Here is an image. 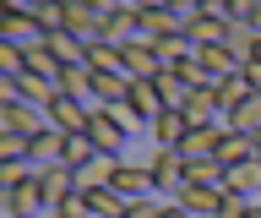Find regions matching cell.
Segmentation results:
<instances>
[{
  "instance_id": "15",
  "label": "cell",
  "mask_w": 261,
  "mask_h": 218,
  "mask_svg": "<svg viewBox=\"0 0 261 218\" xmlns=\"http://www.w3.org/2000/svg\"><path fill=\"white\" fill-rule=\"evenodd\" d=\"M218 136H223V126H207V131H185V142H179V158H185V164L218 158Z\"/></svg>"
},
{
  "instance_id": "27",
  "label": "cell",
  "mask_w": 261,
  "mask_h": 218,
  "mask_svg": "<svg viewBox=\"0 0 261 218\" xmlns=\"http://www.w3.org/2000/svg\"><path fill=\"white\" fill-rule=\"evenodd\" d=\"M158 207H163L158 197H142V202H130V207H125V218H158Z\"/></svg>"
},
{
  "instance_id": "24",
  "label": "cell",
  "mask_w": 261,
  "mask_h": 218,
  "mask_svg": "<svg viewBox=\"0 0 261 218\" xmlns=\"http://www.w3.org/2000/svg\"><path fill=\"white\" fill-rule=\"evenodd\" d=\"M28 153H33V142H28V136H6V131H0V164L33 169V164H28Z\"/></svg>"
},
{
  "instance_id": "8",
  "label": "cell",
  "mask_w": 261,
  "mask_h": 218,
  "mask_svg": "<svg viewBox=\"0 0 261 218\" xmlns=\"http://www.w3.org/2000/svg\"><path fill=\"white\" fill-rule=\"evenodd\" d=\"M87 120H93V104L87 99H71V93H60V99L49 104V126H55V131H87Z\"/></svg>"
},
{
  "instance_id": "3",
  "label": "cell",
  "mask_w": 261,
  "mask_h": 218,
  "mask_svg": "<svg viewBox=\"0 0 261 218\" xmlns=\"http://www.w3.org/2000/svg\"><path fill=\"white\" fill-rule=\"evenodd\" d=\"M103 17H109V6H93V0H65V33L82 38V44H103Z\"/></svg>"
},
{
  "instance_id": "16",
  "label": "cell",
  "mask_w": 261,
  "mask_h": 218,
  "mask_svg": "<svg viewBox=\"0 0 261 218\" xmlns=\"http://www.w3.org/2000/svg\"><path fill=\"white\" fill-rule=\"evenodd\" d=\"M60 153H65V131H55V126H49L44 136H33L28 164H33V169H55V164H60Z\"/></svg>"
},
{
  "instance_id": "33",
  "label": "cell",
  "mask_w": 261,
  "mask_h": 218,
  "mask_svg": "<svg viewBox=\"0 0 261 218\" xmlns=\"http://www.w3.org/2000/svg\"><path fill=\"white\" fill-rule=\"evenodd\" d=\"M49 218H60V213H49Z\"/></svg>"
},
{
  "instance_id": "19",
  "label": "cell",
  "mask_w": 261,
  "mask_h": 218,
  "mask_svg": "<svg viewBox=\"0 0 261 218\" xmlns=\"http://www.w3.org/2000/svg\"><path fill=\"white\" fill-rule=\"evenodd\" d=\"M93 158H98V148H93V136H87V131H71V136H65V153H60L65 169H76V175H82Z\"/></svg>"
},
{
  "instance_id": "17",
  "label": "cell",
  "mask_w": 261,
  "mask_h": 218,
  "mask_svg": "<svg viewBox=\"0 0 261 218\" xmlns=\"http://www.w3.org/2000/svg\"><path fill=\"white\" fill-rule=\"evenodd\" d=\"M228 191H234V197H245V202H261V158H250V164H240V169H228Z\"/></svg>"
},
{
  "instance_id": "20",
  "label": "cell",
  "mask_w": 261,
  "mask_h": 218,
  "mask_svg": "<svg viewBox=\"0 0 261 218\" xmlns=\"http://www.w3.org/2000/svg\"><path fill=\"white\" fill-rule=\"evenodd\" d=\"M228 191H196V185H185V197H179V207L191 218H218V207H223Z\"/></svg>"
},
{
  "instance_id": "29",
  "label": "cell",
  "mask_w": 261,
  "mask_h": 218,
  "mask_svg": "<svg viewBox=\"0 0 261 218\" xmlns=\"http://www.w3.org/2000/svg\"><path fill=\"white\" fill-rule=\"evenodd\" d=\"M245 82H250V87L261 93V60H256V66H245Z\"/></svg>"
},
{
  "instance_id": "32",
  "label": "cell",
  "mask_w": 261,
  "mask_h": 218,
  "mask_svg": "<svg viewBox=\"0 0 261 218\" xmlns=\"http://www.w3.org/2000/svg\"><path fill=\"white\" fill-rule=\"evenodd\" d=\"M256 158H261V136H256Z\"/></svg>"
},
{
  "instance_id": "25",
  "label": "cell",
  "mask_w": 261,
  "mask_h": 218,
  "mask_svg": "<svg viewBox=\"0 0 261 218\" xmlns=\"http://www.w3.org/2000/svg\"><path fill=\"white\" fill-rule=\"evenodd\" d=\"M28 71H33V77H44V82H60V66H55V55L44 50V38L28 50Z\"/></svg>"
},
{
  "instance_id": "11",
  "label": "cell",
  "mask_w": 261,
  "mask_h": 218,
  "mask_svg": "<svg viewBox=\"0 0 261 218\" xmlns=\"http://www.w3.org/2000/svg\"><path fill=\"white\" fill-rule=\"evenodd\" d=\"M114 191H120L125 202L152 197V169H147V164H136V158H120V169H114Z\"/></svg>"
},
{
  "instance_id": "12",
  "label": "cell",
  "mask_w": 261,
  "mask_h": 218,
  "mask_svg": "<svg viewBox=\"0 0 261 218\" xmlns=\"http://www.w3.org/2000/svg\"><path fill=\"white\" fill-rule=\"evenodd\" d=\"M185 131H191V120L179 115V109H163L152 126H147V136H152V148H174L179 153V142H185Z\"/></svg>"
},
{
  "instance_id": "13",
  "label": "cell",
  "mask_w": 261,
  "mask_h": 218,
  "mask_svg": "<svg viewBox=\"0 0 261 218\" xmlns=\"http://www.w3.org/2000/svg\"><path fill=\"white\" fill-rule=\"evenodd\" d=\"M60 99V82H44V77H16V104H33V109H44L49 115V104Z\"/></svg>"
},
{
  "instance_id": "18",
  "label": "cell",
  "mask_w": 261,
  "mask_h": 218,
  "mask_svg": "<svg viewBox=\"0 0 261 218\" xmlns=\"http://www.w3.org/2000/svg\"><path fill=\"white\" fill-rule=\"evenodd\" d=\"M87 66L98 77H125V50H114V44H87Z\"/></svg>"
},
{
  "instance_id": "14",
  "label": "cell",
  "mask_w": 261,
  "mask_h": 218,
  "mask_svg": "<svg viewBox=\"0 0 261 218\" xmlns=\"http://www.w3.org/2000/svg\"><path fill=\"white\" fill-rule=\"evenodd\" d=\"M256 158V136H240V131H223L218 136V164L223 169H240Z\"/></svg>"
},
{
  "instance_id": "7",
  "label": "cell",
  "mask_w": 261,
  "mask_h": 218,
  "mask_svg": "<svg viewBox=\"0 0 261 218\" xmlns=\"http://www.w3.org/2000/svg\"><path fill=\"white\" fill-rule=\"evenodd\" d=\"M0 38L16 44V50H33L38 44V17H33V6H6V17H0Z\"/></svg>"
},
{
  "instance_id": "30",
  "label": "cell",
  "mask_w": 261,
  "mask_h": 218,
  "mask_svg": "<svg viewBox=\"0 0 261 218\" xmlns=\"http://www.w3.org/2000/svg\"><path fill=\"white\" fill-rule=\"evenodd\" d=\"M245 218H261V202H250V213H245Z\"/></svg>"
},
{
  "instance_id": "23",
  "label": "cell",
  "mask_w": 261,
  "mask_h": 218,
  "mask_svg": "<svg viewBox=\"0 0 261 218\" xmlns=\"http://www.w3.org/2000/svg\"><path fill=\"white\" fill-rule=\"evenodd\" d=\"M87 202H93V218H125V207H130V202L120 197L114 185H103V191H93Z\"/></svg>"
},
{
  "instance_id": "2",
  "label": "cell",
  "mask_w": 261,
  "mask_h": 218,
  "mask_svg": "<svg viewBox=\"0 0 261 218\" xmlns=\"http://www.w3.org/2000/svg\"><path fill=\"white\" fill-rule=\"evenodd\" d=\"M147 169H152V191H158L163 202H179V197H185V158H179L174 148H152Z\"/></svg>"
},
{
  "instance_id": "10",
  "label": "cell",
  "mask_w": 261,
  "mask_h": 218,
  "mask_svg": "<svg viewBox=\"0 0 261 218\" xmlns=\"http://www.w3.org/2000/svg\"><path fill=\"white\" fill-rule=\"evenodd\" d=\"M33 175H38V185H44V202H49V213H55V207H65V202L76 197V169L55 164V169H33Z\"/></svg>"
},
{
  "instance_id": "26",
  "label": "cell",
  "mask_w": 261,
  "mask_h": 218,
  "mask_svg": "<svg viewBox=\"0 0 261 218\" xmlns=\"http://www.w3.org/2000/svg\"><path fill=\"white\" fill-rule=\"evenodd\" d=\"M55 213H60V218H93V202H87V197L76 191V197L65 202V207H55Z\"/></svg>"
},
{
  "instance_id": "31",
  "label": "cell",
  "mask_w": 261,
  "mask_h": 218,
  "mask_svg": "<svg viewBox=\"0 0 261 218\" xmlns=\"http://www.w3.org/2000/svg\"><path fill=\"white\" fill-rule=\"evenodd\" d=\"M250 28H256V33H261V6H256V22H250Z\"/></svg>"
},
{
  "instance_id": "5",
  "label": "cell",
  "mask_w": 261,
  "mask_h": 218,
  "mask_svg": "<svg viewBox=\"0 0 261 218\" xmlns=\"http://www.w3.org/2000/svg\"><path fill=\"white\" fill-rule=\"evenodd\" d=\"M136 38H142V6H109V17H103V44L130 50Z\"/></svg>"
},
{
  "instance_id": "9",
  "label": "cell",
  "mask_w": 261,
  "mask_h": 218,
  "mask_svg": "<svg viewBox=\"0 0 261 218\" xmlns=\"http://www.w3.org/2000/svg\"><path fill=\"white\" fill-rule=\"evenodd\" d=\"M125 115L136 120V126H152V120L163 115V93H158V82H130V99H125Z\"/></svg>"
},
{
  "instance_id": "22",
  "label": "cell",
  "mask_w": 261,
  "mask_h": 218,
  "mask_svg": "<svg viewBox=\"0 0 261 218\" xmlns=\"http://www.w3.org/2000/svg\"><path fill=\"white\" fill-rule=\"evenodd\" d=\"M93 82H98L93 66H71V71H60V93H71V99H87V104H93Z\"/></svg>"
},
{
  "instance_id": "4",
  "label": "cell",
  "mask_w": 261,
  "mask_h": 218,
  "mask_svg": "<svg viewBox=\"0 0 261 218\" xmlns=\"http://www.w3.org/2000/svg\"><path fill=\"white\" fill-rule=\"evenodd\" d=\"M0 213H11V218H49V202H44L38 175H28V180L11 185V191H0Z\"/></svg>"
},
{
  "instance_id": "6",
  "label": "cell",
  "mask_w": 261,
  "mask_h": 218,
  "mask_svg": "<svg viewBox=\"0 0 261 218\" xmlns=\"http://www.w3.org/2000/svg\"><path fill=\"white\" fill-rule=\"evenodd\" d=\"M0 131L6 136H44L49 131V115L44 109H33V104H0Z\"/></svg>"
},
{
  "instance_id": "1",
  "label": "cell",
  "mask_w": 261,
  "mask_h": 218,
  "mask_svg": "<svg viewBox=\"0 0 261 218\" xmlns=\"http://www.w3.org/2000/svg\"><path fill=\"white\" fill-rule=\"evenodd\" d=\"M87 136H93V148L103 153V158H125V153H130V136H136V120H130L125 109H93Z\"/></svg>"
},
{
  "instance_id": "28",
  "label": "cell",
  "mask_w": 261,
  "mask_h": 218,
  "mask_svg": "<svg viewBox=\"0 0 261 218\" xmlns=\"http://www.w3.org/2000/svg\"><path fill=\"white\" fill-rule=\"evenodd\" d=\"M158 218H191V213H185L179 202H163V207H158Z\"/></svg>"
},
{
  "instance_id": "34",
  "label": "cell",
  "mask_w": 261,
  "mask_h": 218,
  "mask_svg": "<svg viewBox=\"0 0 261 218\" xmlns=\"http://www.w3.org/2000/svg\"><path fill=\"white\" fill-rule=\"evenodd\" d=\"M0 218H11V213H0Z\"/></svg>"
},
{
  "instance_id": "21",
  "label": "cell",
  "mask_w": 261,
  "mask_h": 218,
  "mask_svg": "<svg viewBox=\"0 0 261 218\" xmlns=\"http://www.w3.org/2000/svg\"><path fill=\"white\" fill-rule=\"evenodd\" d=\"M158 93H163V109H185V104H191V93H196V87L185 82L179 71H163V77H158Z\"/></svg>"
}]
</instances>
